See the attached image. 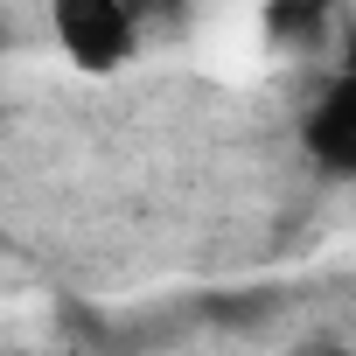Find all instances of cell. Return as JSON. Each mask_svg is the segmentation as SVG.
I'll return each mask as SVG.
<instances>
[{"label":"cell","instance_id":"2","mask_svg":"<svg viewBox=\"0 0 356 356\" xmlns=\"http://www.w3.org/2000/svg\"><path fill=\"white\" fill-rule=\"evenodd\" d=\"M300 140H307V154H314L328 175H356V70H342V77L321 91V105L307 112Z\"/></svg>","mask_w":356,"mask_h":356},{"label":"cell","instance_id":"1","mask_svg":"<svg viewBox=\"0 0 356 356\" xmlns=\"http://www.w3.org/2000/svg\"><path fill=\"white\" fill-rule=\"evenodd\" d=\"M49 29L63 42V56L91 77L119 70L133 49H140V15L126 0H49Z\"/></svg>","mask_w":356,"mask_h":356},{"label":"cell","instance_id":"3","mask_svg":"<svg viewBox=\"0 0 356 356\" xmlns=\"http://www.w3.org/2000/svg\"><path fill=\"white\" fill-rule=\"evenodd\" d=\"M328 8H335V0H266V35H273L280 49H300V42L321 35Z\"/></svg>","mask_w":356,"mask_h":356},{"label":"cell","instance_id":"5","mask_svg":"<svg viewBox=\"0 0 356 356\" xmlns=\"http://www.w3.org/2000/svg\"><path fill=\"white\" fill-rule=\"evenodd\" d=\"M126 8H133V15H154V8H168V0H126Z\"/></svg>","mask_w":356,"mask_h":356},{"label":"cell","instance_id":"4","mask_svg":"<svg viewBox=\"0 0 356 356\" xmlns=\"http://www.w3.org/2000/svg\"><path fill=\"white\" fill-rule=\"evenodd\" d=\"M293 356H356V349H349V342H328V335H321V342H300Z\"/></svg>","mask_w":356,"mask_h":356}]
</instances>
